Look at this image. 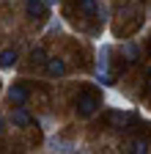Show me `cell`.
<instances>
[{
	"label": "cell",
	"mask_w": 151,
	"mask_h": 154,
	"mask_svg": "<svg viewBox=\"0 0 151 154\" xmlns=\"http://www.w3.org/2000/svg\"><path fill=\"white\" fill-rule=\"evenodd\" d=\"M99 105H102V94L99 91H80V96H77V113L83 116V119L93 116Z\"/></svg>",
	"instance_id": "6da1fadb"
},
{
	"label": "cell",
	"mask_w": 151,
	"mask_h": 154,
	"mask_svg": "<svg viewBox=\"0 0 151 154\" xmlns=\"http://www.w3.org/2000/svg\"><path fill=\"white\" fill-rule=\"evenodd\" d=\"M25 11L30 19H44L47 17V3L44 0H25Z\"/></svg>",
	"instance_id": "7a4b0ae2"
},
{
	"label": "cell",
	"mask_w": 151,
	"mask_h": 154,
	"mask_svg": "<svg viewBox=\"0 0 151 154\" xmlns=\"http://www.w3.org/2000/svg\"><path fill=\"white\" fill-rule=\"evenodd\" d=\"M28 96H30V94H28V88H25L22 83L11 85V91H8V99H11L14 105H25V102H28Z\"/></svg>",
	"instance_id": "3957f363"
},
{
	"label": "cell",
	"mask_w": 151,
	"mask_h": 154,
	"mask_svg": "<svg viewBox=\"0 0 151 154\" xmlns=\"http://www.w3.org/2000/svg\"><path fill=\"white\" fill-rule=\"evenodd\" d=\"M44 63H47V72H50L52 77H63V74H66V63L58 61V58H47Z\"/></svg>",
	"instance_id": "277c9868"
},
{
	"label": "cell",
	"mask_w": 151,
	"mask_h": 154,
	"mask_svg": "<svg viewBox=\"0 0 151 154\" xmlns=\"http://www.w3.org/2000/svg\"><path fill=\"white\" fill-rule=\"evenodd\" d=\"M11 121H14L17 127H28V124H30L33 119H30V113H28L25 107H17V110L11 113Z\"/></svg>",
	"instance_id": "5b68a950"
},
{
	"label": "cell",
	"mask_w": 151,
	"mask_h": 154,
	"mask_svg": "<svg viewBox=\"0 0 151 154\" xmlns=\"http://www.w3.org/2000/svg\"><path fill=\"white\" fill-rule=\"evenodd\" d=\"M14 63H17V52H14V50L0 52V66H3V69H11Z\"/></svg>",
	"instance_id": "8992f818"
},
{
	"label": "cell",
	"mask_w": 151,
	"mask_h": 154,
	"mask_svg": "<svg viewBox=\"0 0 151 154\" xmlns=\"http://www.w3.org/2000/svg\"><path fill=\"white\" fill-rule=\"evenodd\" d=\"M30 61H33V63H44V61H47V55H44V50H41V47H36V50L30 52Z\"/></svg>",
	"instance_id": "52a82bcc"
},
{
	"label": "cell",
	"mask_w": 151,
	"mask_h": 154,
	"mask_svg": "<svg viewBox=\"0 0 151 154\" xmlns=\"http://www.w3.org/2000/svg\"><path fill=\"white\" fill-rule=\"evenodd\" d=\"M126 151H135V154H143L146 151V140H135V143H129Z\"/></svg>",
	"instance_id": "ba28073f"
},
{
	"label": "cell",
	"mask_w": 151,
	"mask_h": 154,
	"mask_svg": "<svg viewBox=\"0 0 151 154\" xmlns=\"http://www.w3.org/2000/svg\"><path fill=\"white\" fill-rule=\"evenodd\" d=\"M124 52H126V58H129V61H137V47L132 44V42H129V44L124 47Z\"/></svg>",
	"instance_id": "9c48e42d"
},
{
	"label": "cell",
	"mask_w": 151,
	"mask_h": 154,
	"mask_svg": "<svg viewBox=\"0 0 151 154\" xmlns=\"http://www.w3.org/2000/svg\"><path fill=\"white\" fill-rule=\"evenodd\" d=\"M80 3H83V11L85 14H93V11H96V0H80Z\"/></svg>",
	"instance_id": "30bf717a"
},
{
	"label": "cell",
	"mask_w": 151,
	"mask_h": 154,
	"mask_svg": "<svg viewBox=\"0 0 151 154\" xmlns=\"http://www.w3.org/2000/svg\"><path fill=\"white\" fill-rule=\"evenodd\" d=\"M99 83H102V85H113V74H107V72L102 69V72H99Z\"/></svg>",
	"instance_id": "8fae6325"
},
{
	"label": "cell",
	"mask_w": 151,
	"mask_h": 154,
	"mask_svg": "<svg viewBox=\"0 0 151 154\" xmlns=\"http://www.w3.org/2000/svg\"><path fill=\"white\" fill-rule=\"evenodd\" d=\"M44 3H47V6H55V3H61V0H44Z\"/></svg>",
	"instance_id": "7c38bea8"
},
{
	"label": "cell",
	"mask_w": 151,
	"mask_h": 154,
	"mask_svg": "<svg viewBox=\"0 0 151 154\" xmlns=\"http://www.w3.org/2000/svg\"><path fill=\"white\" fill-rule=\"evenodd\" d=\"M0 132H3V119H0Z\"/></svg>",
	"instance_id": "4fadbf2b"
}]
</instances>
